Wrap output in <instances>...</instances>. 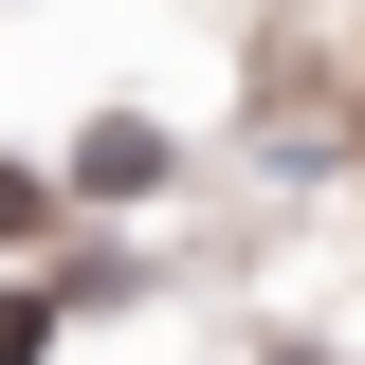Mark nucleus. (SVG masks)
<instances>
[{"instance_id": "1", "label": "nucleus", "mask_w": 365, "mask_h": 365, "mask_svg": "<svg viewBox=\"0 0 365 365\" xmlns=\"http://www.w3.org/2000/svg\"><path fill=\"white\" fill-rule=\"evenodd\" d=\"M73 182H91V201H146V182H165V128H146V110H110V128L73 146Z\"/></svg>"}]
</instances>
